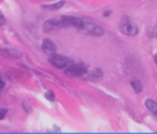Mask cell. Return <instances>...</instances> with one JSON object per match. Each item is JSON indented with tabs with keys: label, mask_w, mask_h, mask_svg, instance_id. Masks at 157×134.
I'll return each mask as SVG.
<instances>
[{
	"label": "cell",
	"mask_w": 157,
	"mask_h": 134,
	"mask_svg": "<svg viewBox=\"0 0 157 134\" xmlns=\"http://www.w3.org/2000/svg\"><path fill=\"white\" fill-rule=\"evenodd\" d=\"M80 30L87 33V35H91V36H102L103 35V29L101 26L90 21L88 18H83V28Z\"/></svg>",
	"instance_id": "1"
},
{
	"label": "cell",
	"mask_w": 157,
	"mask_h": 134,
	"mask_svg": "<svg viewBox=\"0 0 157 134\" xmlns=\"http://www.w3.org/2000/svg\"><path fill=\"white\" fill-rule=\"evenodd\" d=\"M48 61L52 66H55V68H58V69H65L68 65L72 64L70 58H68V57H65V56H61V54H57V53L50 54Z\"/></svg>",
	"instance_id": "2"
},
{
	"label": "cell",
	"mask_w": 157,
	"mask_h": 134,
	"mask_svg": "<svg viewBox=\"0 0 157 134\" xmlns=\"http://www.w3.org/2000/svg\"><path fill=\"white\" fill-rule=\"evenodd\" d=\"M119 28H120L121 33L128 35V36H135V35H138V26L135 25L132 21L128 20V18H123L121 22L119 24Z\"/></svg>",
	"instance_id": "3"
},
{
	"label": "cell",
	"mask_w": 157,
	"mask_h": 134,
	"mask_svg": "<svg viewBox=\"0 0 157 134\" xmlns=\"http://www.w3.org/2000/svg\"><path fill=\"white\" fill-rule=\"evenodd\" d=\"M85 72H87L85 64H70V65H68L65 68V75L72 76V78L85 75Z\"/></svg>",
	"instance_id": "4"
},
{
	"label": "cell",
	"mask_w": 157,
	"mask_h": 134,
	"mask_svg": "<svg viewBox=\"0 0 157 134\" xmlns=\"http://www.w3.org/2000/svg\"><path fill=\"white\" fill-rule=\"evenodd\" d=\"M42 50L46 54H54V53H57V46L54 44V42H51L50 39H44L42 43Z\"/></svg>",
	"instance_id": "5"
},
{
	"label": "cell",
	"mask_w": 157,
	"mask_h": 134,
	"mask_svg": "<svg viewBox=\"0 0 157 134\" xmlns=\"http://www.w3.org/2000/svg\"><path fill=\"white\" fill-rule=\"evenodd\" d=\"M102 76H103V71L99 69V68H94V69H91V71L88 72L87 79H88V80H99Z\"/></svg>",
	"instance_id": "6"
},
{
	"label": "cell",
	"mask_w": 157,
	"mask_h": 134,
	"mask_svg": "<svg viewBox=\"0 0 157 134\" xmlns=\"http://www.w3.org/2000/svg\"><path fill=\"white\" fill-rule=\"evenodd\" d=\"M146 108L149 109V112H150L154 118L157 119V102H154L153 100H147L146 101Z\"/></svg>",
	"instance_id": "7"
},
{
	"label": "cell",
	"mask_w": 157,
	"mask_h": 134,
	"mask_svg": "<svg viewBox=\"0 0 157 134\" xmlns=\"http://www.w3.org/2000/svg\"><path fill=\"white\" fill-rule=\"evenodd\" d=\"M63 4H65V2L63 0H61V2H58V3H54V4H46V6H43V8H46V10H59L61 7H63Z\"/></svg>",
	"instance_id": "8"
},
{
	"label": "cell",
	"mask_w": 157,
	"mask_h": 134,
	"mask_svg": "<svg viewBox=\"0 0 157 134\" xmlns=\"http://www.w3.org/2000/svg\"><path fill=\"white\" fill-rule=\"evenodd\" d=\"M131 86H132L135 93H141L142 90H143V86H142L141 80H138V79H132V80H131Z\"/></svg>",
	"instance_id": "9"
},
{
	"label": "cell",
	"mask_w": 157,
	"mask_h": 134,
	"mask_svg": "<svg viewBox=\"0 0 157 134\" xmlns=\"http://www.w3.org/2000/svg\"><path fill=\"white\" fill-rule=\"evenodd\" d=\"M147 35L150 37H157V22H154L153 25L147 29Z\"/></svg>",
	"instance_id": "10"
},
{
	"label": "cell",
	"mask_w": 157,
	"mask_h": 134,
	"mask_svg": "<svg viewBox=\"0 0 157 134\" xmlns=\"http://www.w3.org/2000/svg\"><path fill=\"white\" fill-rule=\"evenodd\" d=\"M46 98L47 100H50V101H55V95H54V93L52 91H47L46 93Z\"/></svg>",
	"instance_id": "11"
},
{
	"label": "cell",
	"mask_w": 157,
	"mask_h": 134,
	"mask_svg": "<svg viewBox=\"0 0 157 134\" xmlns=\"http://www.w3.org/2000/svg\"><path fill=\"white\" fill-rule=\"evenodd\" d=\"M6 115H7V109H4V108H0V120H2V119H4V118H6Z\"/></svg>",
	"instance_id": "12"
},
{
	"label": "cell",
	"mask_w": 157,
	"mask_h": 134,
	"mask_svg": "<svg viewBox=\"0 0 157 134\" xmlns=\"http://www.w3.org/2000/svg\"><path fill=\"white\" fill-rule=\"evenodd\" d=\"M6 24V17L3 15V13L0 11V25H4Z\"/></svg>",
	"instance_id": "13"
},
{
	"label": "cell",
	"mask_w": 157,
	"mask_h": 134,
	"mask_svg": "<svg viewBox=\"0 0 157 134\" xmlns=\"http://www.w3.org/2000/svg\"><path fill=\"white\" fill-rule=\"evenodd\" d=\"M3 87H4V80L2 79V76H0V90H2Z\"/></svg>",
	"instance_id": "14"
},
{
	"label": "cell",
	"mask_w": 157,
	"mask_h": 134,
	"mask_svg": "<svg viewBox=\"0 0 157 134\" xmlns=\"http://www.w3.org/2000/svg\"><path fill=\"white\" fill-rule=\"evenodd\" d=\"M154 61H156V64H157V54L154 56Z\"/></svg>",
	"instance_id": "15"
}]
</instances>
